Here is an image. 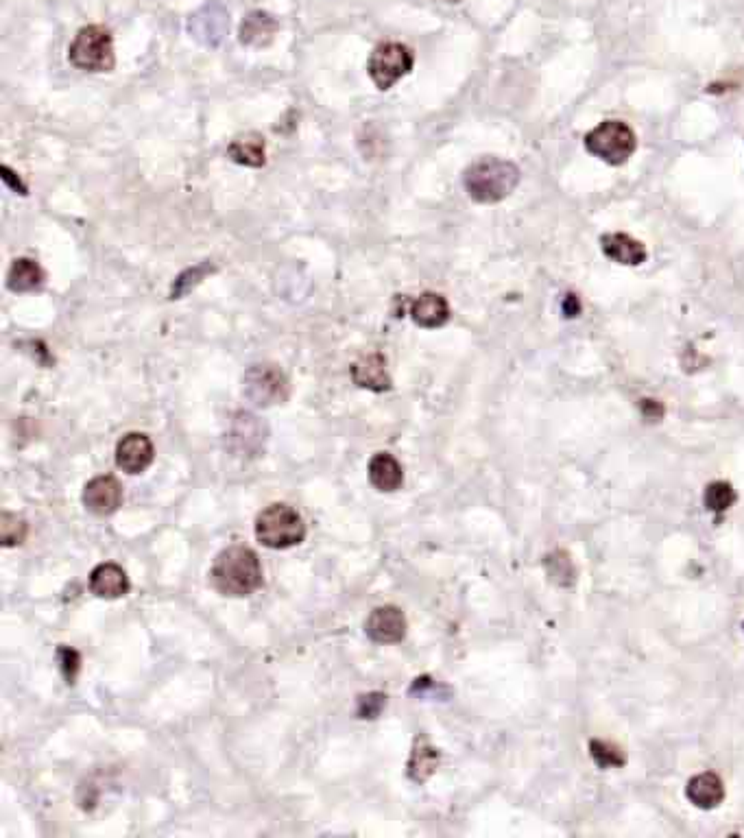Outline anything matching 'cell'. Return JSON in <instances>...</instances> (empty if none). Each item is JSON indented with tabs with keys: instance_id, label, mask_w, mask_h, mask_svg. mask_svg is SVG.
<instances>
[{
	"instance_id": "cell-8",
	"label": "cell",
	"mask_w": 744,
	"mask_h": 838,
	"mask_svg": "<svg viewBox=\"0 0 744 838\" xmlns=\"http://www.w3.org/2000/svg\"><path fill=\"white\" fill-rule=\"evenodd\" d=\"M83 505L94 516H112L123 505V485L114 476H96L83 487Z\"/></svg>"
},
{
	"instance_id": "cell-27",
	"label": "cell",
	"mask_w": 744,
	"mask_h": 838,
	"mask_svg": "<svg viewBox=\"0 0 744 838\" xmlns=\"http://www.w3.org/2000/svg\"><path fill=\"white\" fill-rule=\"evenodd\" d=\"M590 753L600 769H611V766L624 764V753L616 745H611V742H605V740H592Z\"/></svg>"
},
{
	"instance_id": "cell-29",
	"label": "cell",
	"mask_w": 744,
	"mask_h": 838,
	"mask_svg": "<svg viewBox=\"0 0 744 838\" xmlns=\"http://www.w3.org/2000/svg\"><path fill=\"white\" fill-rule=\"evenodd\" d=\"M384 705H387V697L380 692L374 694H367V697H360L358 701V716L360 718H376Z\"/></svg>"
},
{
	"instance_id": "cell-22",
	"label": "cell",
	"mask_w": 744,
	"mask_h": 838,
	"mask_svg": "<svg viewBox=\"0 0 744 838\" xmlns=\"http://www.w3.org/2000/svg\"><path fill=\"white\" fill-rule=\"evenodd\" d=\"M437 764H439V751L422 740V742H417V747L411 753V760H408V775H411V780L415 782H424L432 773H435Z\"/></svg>"
},
{
	"instance_id": "cell-13",
	"label": "cell",
	"mask_w": 744,
	"mask_h": 838,
	"mask_svg": "<svg viewBox=\"0 0 744 838\" xmlns=\"http://www.w3.org/2000/svg\"><path fill=\"white\" fill-rule=\"evenodd\" d=\"M408 315L419 328H441L450 319V304L443 295L428 291L408 304Z\"/></svg>"
},
{
	"instance_id": "cell-17",
	"label": "cell",
	"mask_w": 744,
	"mask_h": 838,
	"mask_svg": "<svg viewBox=\"0 0 744 838\" xmlns=\"http://www.w3.org/2000/svg\"><path fill=\"white\" fill-rule=\"evenodd\" d=\"M260 433H264V428L256 415L238 413L232 422V433L227 435V439H230L234 452L240 454V457H245V454H256L262 448V437H249Z\"/></svg>"
},
{
	"instance_id": "cell-12",
	"label": "cell",
	"mask_w": 744,
	"mask_h": 838,
	"mask_svg": "<svg viewBox=\"0 0 744 838\" xmlns=\"http://www.w3.org/2000/svg\"><path fill=\"white\" fill-rule=\"evenodd\" d=\"M354 385L360 389H369L374 393H382L391 389V376L387 369V358L380 352H371L367 356H360L350 369Z\"/></svg>"
},
{
	"instance_id": "cell-32",
	"label": "cell",
	"mask_w": 744,
	"mask_h": 838,
	"mask_svg": "<svg viewBox=\"0 0 744 838\" xmlns=\"http://www.w3.org/2000/svg\"><path fill=\"white\" fill-rule=\"evenodd\" d=\"M448 3H461V0H448Z\"/></svg>"
},
{
	"instance_id": "cell-2",
	"label": "cell",
	"mask_w": 744,
	"mask_h": 838,
	"mask_svg": "<svg viewBox=\"0 0 744 838\" xmlns=\"http://www.w3.org/2000/svg\"><path fill=\"white\" fill-rule=\"evenodd\" d=\"M520 184V169L502 158H480L463 173V186L476 203H498Z\"/></svg>"
},
{
	"instance_id": "cell-18",
	"label": "cell",
	"mask_w": 744,
	"mask_h": 838,
	"mask_svg": "<svg viewBox=\"0 0 744 838\" xmlns=\"http://www.w3.org/2000/svg\"><path fill=\"white\" fill-rule=\"evenodd\" d=\"M686 797L692 801L696 808L701 810H712L720 801L725 799V784L716 773H701L694 775L688 782Z\"/></svg>"
},
{
	"instance_id": "cell-20",
	"label": "cell",
	"mask_w": 744,
	"mask_h": 838,
	"mask_svg": "<svg viewBox=\"0 0 744 838\" xmlns=\"http://www.w3.org/2000/svg\"><path fill=\"white\" fill-rule=\"evenodd\" d=\"M278 29L280 22L271 14H267V11H251V14L240 22V42L260 49V46H267L273 42Z\"/></svg>"
},
{
	"instance_id": "cell-6",
	"label": "cell",
	"mask_w": 744,
	"mask_h": 838,
	"mask_svg": "<svg viewBox=\"0 0 744 838\" xmlns=\"http://www.w3.org/2000/svg\"><path fill=\"white\" fill-rule=\"evenodd\" d=\"M415 55L402 42H384L369 57L367 73L378 90H391L402 77L411 73Z\"/></svg>"
},
{
	"instance_id": "cell-30",
	"label": "cell",
	"mask_w": 744,
	"mask_h": 838,
	"mask_svg": "<svg viewBox=\"0 0 744 838\" xmlns=\"http://www.w3.org/2000/svg\"><path fill=\"white\" fill-rule=\"evenodd\" d=\"M642 411H644V417H646V419H659V417L664 415L662 404H657V402H653V400H644V402H642Z\"/></svg>"
},
{
	"instance_id": "cell-3",
	"label": "cell",
	"mask_w": 744,
	"mask_h": 838,
	"mask_svg": "<svg viewBox=\"0 0 744 838\" xmlns=\"http://www.w3.org/2000/svg\"><path fill=\"white\" fill-rule=\"evenodd\" d=\"M256 537L262 546L271 550H286L304 542L306 524L293 507L273 502L258 513Z\"/></svg>"
},
{
	"instance_id": "cell-9",
	"label": "cell",
	"mask_w": 744,
	"mask_h": 838,
	"mask_svg": "<svg viewBox=\"0 0 744 838\" xmlns=\"http://www.w3.org/2000/svg\"><path fill=\"white\" fill-rule=\"evenodd\" d=\"M369 640L378 644H398L406 638V618L400 607L382 605L369 614L365 622Z\"/></svg>"
},
{
	"instance_id": "cell-5",
	"label": "cell",
	"mask_w": 744,
	"mask_h": 838,
	"mask_svg": "<svg viewBox=\"0 0 744 838\" xmlns=\"http://www.w3.org/2000/svg\"><path fill=\"white\" fill-rule=\"evenodd\" d=\"M585 149L611 166L627 164L638 149L633 129L622 121H605L585 136Z\"/></svg>"
},
{
	"instance_id": "cell-1",
	"label": "cell",
	"mask_w": 744,
	"mask_h": 838,
	"mask_svg": "<svg viewBox=\"0 0 744 838\" xmlns=\"http://www.w3.org/2000/svg\"><path fill=\"white\" fill-rule=\"evenodd\" d=\"M214 590L223 596H249L262 585V566L254 550L230 546L216 555L210 568Z\"/></svg>"
},
{
	"instance_id": "cell-15",
	"label": "cell",
	"mask_w": 744,
	"mask_h": 838,
	"mask_svg": "<svg viewBox=\"0 0 744 838\" xmlns=\"http://www.w3.org/2000/svg\"><path fill=\"white\" fill-rule=\"evenodd\" d=\"M90 590L99 598H120L129 592L127 572L116 564H101L90 572Z\"/></svg>"
},
{
	"instance_id": "cell-26",
	"label": "cell",
	"mask_w": 744,
	"mask_h": 838,
	"mask_svg": "<svg viewBox=\"0 0 744 838\" xmlns=\"http://www.w3.org/2000/svg\"><path fill=\"white\" fill-rule=\"evenodd\" d=\"M210 273H214V265H210V262H201V265H197V267H192V269L184 271V273L179 275V278L175 280V284H173V291H171V297H173V299L184 297L186 293H190L192 289H195V286H197L203 278H206V275H210Z\"/></svg>"
},
{
	"instance_id": "cell-28",
	"label": "cell",
	"mask_w": 744,
	"mask_h": 838,
	"mask_svg": "<svg viewBox=\"0 0 744 838\" xmlns=\"http://www.w3.org/2000/svg\"><path fill=\"white\" fill-rule=\"evenodd\" d=\"M59 655V664H62V673L66 677V684H75V677L79 673V653L75 649H68V646H62V649L57 651Z\"/></svg>"
},
{
	"instance_id": "cell-25",
	"label": "cell",
	"mask_w": 744,
	"mask_h": 838,
	"mask_svg": "<svg viewBox=\"0 0 744 838\" xmlns=\"http://www.w3.org/2000/svg\"><path fill=\"white\" fill-rule=\"evenodd\" d=\"M703 500H705V507L710 509V511L723 513V511H727L736 502V492H734V487H731L729 483L716 481L712 485H707Z\"/></svg>"
},
{
	"instance_id": "cell-24",
	"label": "cell",
	"mask_w": 744,
	"mask_h": 838,
	"mask_svg": "<svg viewBox=\"0 0 744 838\" xmlns=\"http://www.w3.org/2000/svg\"><path fill=\"white\" fill-rule=\"evenodd\" d=\"M27 533H29V524L24 522L16 513H3V518H0V542L3 546L11 548V546H20L24 540H27Z\"/></svg>"
},
{
	"instance_id": "cell-11",
	"label": "cell",
	"mask_w": 744,
	"mask_h": 838,
	"mask_svg": "<svg viewBox=\"0 0 744 838\" xmlns=\"http://www.w3.org/2000/svg\"><path fill=\"white\" fill-rule=\"evenodd\" d=\"M230 29V14L221 5H206L188 22V31L192 38L206 46H219Z\"/></svg>"
},
{
	"instance_id": "cell-31",
	"label": "cell",
	"mask_w": 744,
	"mask_h": 838,
	"mask_svg": "<svg viewBox=\"0 0 744 838\" xmlns=\"http://www.w3.org/2000/svg\"><path fill=\"white\" fill-rule=\"evenodd\" d=\"M563 313H566V317H576L581 313V304H579V299H576L574 295H566V299H563Z\"/></svg>"
},
{
	"instance_id": "cell-21",
	"label": "cell",
	"mask_w": 744,
	"mask_h": 838,
	"mask_svg": "<svg viewBox=\"0 0 744 838\" xmlns=\"http://www.w3.org/2000/svg\"><path fill=\"white\" fill-rule=\"evenodd\" d=\"M44 282H46L44 269L31 258H16L14 265L9 267V273H7L9 291H14V293L40 291Z\"/></svg>"
},
{
	"instance_id": "cell-19",
	"label": "cell",
	"mask_w": 744,
	"mask_h": 838,
	"mask_svg": "<svg viewBox=\"0 0 744 838\" xmlns=\"http://www.w3.org/2000/svg\"><path fill=\"white\" fill-rule=\"evenodd\" d=\"M227 158L240 166H249V169H262L267 164V145H264V138L260 134L251 131V134L238 136L230 142Z\"/></svg>"
},
{
	"instance_id": "cell-4",
	"label": "cell",
	"mask_w": 744,
	"mask_h": 838,
	"mask_svg": "<svg viewBox=\"0 0 744 838\" xmlns=\"http://www.w3.org/2000/svg\"><path fill=\"white\" fill-rule=\"evenodd\" d=\"M70 64L86 73H112L116 66L112 33L101 25H88L77 31L68 46Z\"/></svg>"
},
{
	"instance_id": "cell-7",
	"label": "cell",
	"mask_w": 744,
	"mask_h": 838,
	"mask_svg": "<svg viewBox=\"0 0 744 838\" xmlns=\"http://www.w3.org/2000/svg\"><path fill=\"white\" fill-rule=\"evenodd\" d=\"M243 393L256 406L282 404L288 398V378L278 365H251L243 378Z\"/></svg>"
},
{
	"instance_id": "cell-23",
	"label": "cell",
	"mask_w": 744,
	"mask_h": 838,
	"mask_svg": "<svg viewBox=\"0 0 744 838\" xmlns=\"http://www.w3.org/2000/svg\"><path fill=\"white\" fill-rule=\"evenodd\" d=\"M544 566L548 572V579L559 585V588H570L576 581V568L572 564V559L568 553H563V550H555V553H550L544 559Z\"/></svg>"
},
{
	"instance_id": "cell-10",
	"label": "cell",
	"mask_w": 744,
	"mask_h": 838,
	"mask_svg": "<svg viewBox=\"0 0 744 838\" xmlns=\"http://www.w3.org/2000/svg\"><path fill=\"white\" fill-rule=\"evenodd\" d=\"M153 459V441L144 433H129L116 444V465L127 474H142Z\"/></svg>"
},
{
	"instance_id": "cell-16",
	"label": "cell",
	"mask_w": 744,
	"mask_h": 838,
	"mask_svg": "<svg viewBox=\"0 0 744 838\" xmlns=\"http://www.w3.org/2000/svg\"><path fill=\"white\" fill-rule=\"evenodd\" d=\"M369 483L374 485L378 492H395L404 483V470L402 463L393 457L389 452H378L374 459L369 461Z\"/></svg>"
},
{
	"instance_id": "cell-14",
	"label": "cell",
	"mask_w": 744,
	"mask_h": 838,
	"mask_svg": "<svg viewBox=\"0 0 744 838\" xmlns=\"http://www.w3.org/2000/svg\"><path fill=\"white\" fill-rule=\"evenodd\" d=\"M600 249H603V254L618 262V265H627V267H638L642 262H646V247L631 238L629 234H622V232H611L605 234L600 238Z\"/></svg>"
}]
</instances>
